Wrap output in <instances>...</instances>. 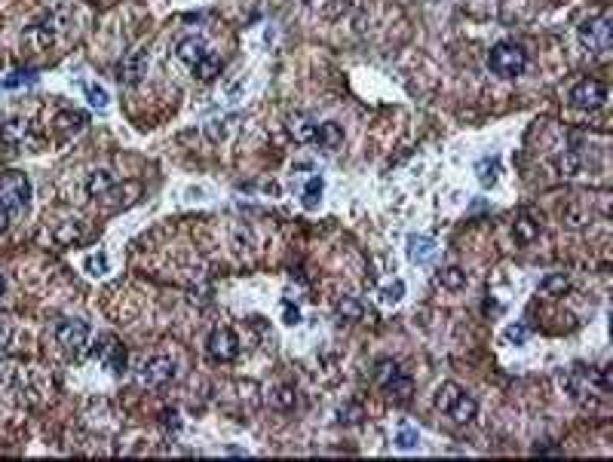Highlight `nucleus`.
Wrapping results in <instances>:
<instances>
[{"label": "nucleus", "instance_id": "nucleus-22", "mask_svg": "<svg viewBox=\"0 0 613 462\" xmlns=\"http://www.w3.org/2000/svg\"><path fill=\"white\" fill-rule=\"evenodd\" d=\"M536 236H540V224L534 221V217H527V215H522L515 221V239L518 242H534Z\"/></svg>", "mask_w": 613, "mask_h": 462}, {"label": "nucleus", "instance_id": "nucleus-13", "mask_svg": "<svg viewBox=\"0 0 613 462\" xmlns=\"http://www.w3.org/2000/svg\"><path fill=\"white\" fill-rule=\"evenodd\" d=\"M175 55H178L184 64H190V68H193V64L206 55V43L199 37H181L178 46H175Z\"/></svg>", "mask_w": 613, "mask_h": 462}, {"label": "nucleus", "instance_id": "nucleus-3", "mask_svg": "<svg viewBox=\"0 0 613 462\" xmlns=\"http://www.w3.org/2000/svg\"><path fill=\"white\" fill-rule=\"evenodd\" d=\"M579 43H583L589 53H607L610 49V37H613V22L607 15H598V19H589L579 25Z\"/></svg>", "mask_w": 613, "mask_h": 462}, {"label": "nucleus", "instance_id": "nucleus-36", "mask_svg": "<svg viewBox=\"0 0 613 462\" xmlns=\"http://www.w3.org/2000/svg\"><path fill=\"white\" fill-rule=\"evenodd\" d=\"M276 405H279V407H291V405H295V392H291V389H279V392H276Z\"/></svg>", "mask_w": 613, "mask_h": 462}, {"label": "nucleus", "instance_id": "nucleus-18", "mask_svg": "<svg viewBox=\"0 0 613 462\" xmlns=\"http://www.w3.org/2000/svg\"><path fill=\"white\" fill-rule=\"evenodd\" d=\"M463 392L457 383H442L439 389H435V398H433V407L435 410H442V414H448V407L457 401V395Z\"/></svg>", "mask_w": 613, "mask_h": 462}, {"label": "nucleus", "instance_id": "nucleus-27", "mask_svg": "<svg viewBox=\"0 0 613 462\" xmlns=\"http://www.w3.org/2000/svg\"><path fill=\"white\" fill-rule=\"evenodd\" d=\"M83 92H86V102H89L92 107H98V111L111 104V95H107V89H105V86H95V83H86V86H83Z\"/></svg>", "mask_w": 613, "mask_h": 462}, {"label": "nucleus", "instance_id": "nucleus-39", "mask_svg": "<svg viewBox=\"0 0 613 462\" xmlns=\"http://www.w3.org/2000/svg\"><path fill=\"white\" fill-rule=\"evenodd\" d=\"M0 294H4V279H0Z\"/></svg>", "mask_w": 613, "mask_h": 462}, {"label": "nucleus", "instance_id": "nucleus-19", "mask_svg": "<svg viewBox=\"0 0 613 462\" xmlns=\"http://www.w3.org/2000/svg\"><path fill=\"white\" fill-rule=\"evenodd\" d=\"M316 141H319L322 147H329V150L341 147V141H343L341 125H338V123H322V125H316Z\"/></svg>", "mask_w": 613, "mask_h": 462}, {"label": "nucleus", "instance_id": "nucleus-11", "mask_svg": "<svg viewBox=\"0 0 613 462\" xmlns=\"http://www.w3.org/2000/svg\"><path fill=\"white\" fill-rule=\"evenodd\" d=\"M435 239L430 236H408V257L414 260V264H430L435 257Z\"/></svg>", "mask_w": 613, "mask_h": 462}, {"label": "nucleus", "instance_id": "nucleus-4", "mask_svg": "<svg viewBox=\"0 0 613 462\" xmlns=\"http://www.w3.org/2000/svg\"><path fill=\"white\" fill-rule=\"evenodd\" d=\"M55 343L68 352V355L77 358L89 343V325L80 322V318H65V322H58V327H55Z\"/></svg>", "mask_w": 613, "mask_h": 462}, {"label": "nucleus", "instance_id": "nucleus-2", "mask_svg": "<svg viewBox=\"0 0 613 462\" xmlns=\"http://www.w3.org/2000/svg\"><path fill=\"white\" fill-rule=\"evenodd\" d=\"M488 68L497 74V77H518L527 68V53L518 43H509L503 40L488 53Z\"/></svg>", "mask_w": 613, "mask_h": 462}, {"label": "nucleus", "instance_id": "nucleus-20", "mask_svg": "<svg viewBox=\"0 0 613 462\" xmlns=\"http://www.w3.org/2000/svg\"><path fill=\"white\" fill-rule=\"evenodd\" d=\"M111 187H114V178H111L107 172H92L89 178H86V193H89L92 199H95V196H105V193L111 190Z\"/></svg>", "mask_w": 613, "mask_h": 462}, {"label": "nucleus", "instance_id": "nucleus-21", "mask_svg": "<svg viewBox=\"0 0 613 462\" xmlns=\"http://www.w3.org/2000/svg\"><path fill=\"white\" fill-rule=\"evenodd\" d=\"M570 288V282H567V276L565 273H555V276H546V279L540 282V291L546 294V297H561Z\"/></svg>", "mask_w": 613, "mask_h": 462}, {"label": "nucleus", "instance_id": "nucleus-26", "mask_svg": "<svg viewBox=\"0 0 613 462\" xmlns=\"http://www.w3.org/2000/svg\"><path fill=\"white\" fill-rule=\"evenodd\" d=\"M322 190H325V184H322V178H310L307 184H304V208H316L319 205V199H322Z\"/></svg>", "mask_w": 613, "mask_h": 462}, {"label": "nucleus", "instance_id": "nucleus-30", "mask_svg": "<svg viewBox=\"0 0 613 462\" xmlns=\"http://www.w3.org/2000/svg\"><path fill=\"white\" fill-rule=\"evenodd\" d=\"M396 447L399 450H414L417 447V432L411 426H402L399 435H396Z\"/></svg>", "mask_w": 613, "mask_h": 462}, {"label": "nucleus", "instance_id": "nucleus-6", "mask_svg": "<svg viewBox=\"0 0 613 462\" xmlns=\"http://www.w3.org/2000/svg\"><path fill=\"white\" fill-rule=\"evenodd\" d=\"M570 102L579 111H598V107L607 102V89L598 80H579L574 89H570Z\"/></svg>", "mask_w": 613, "mask_h": 462}, {"label": "nucleus", "instance_id": "nucleus-34", "mask_svg": "<svg viewBox=\"0 0 613 462\" xmlns=\"http://www.w3.org/2000/svg\"><path fill=\"white\" fill-rule=\"evenodd\" d=\"M399 371V365L396 361H390V358H383V361H377V383H383V380H390L393 374Z\"/></svg>", "mask_w": 613, "mask_h": 462}, {"label": "nucleus", "instance_id": "nucleus-25", "mask_svg": "<svg viewBox=\"0 0 613 462\" xmlns=\"http://www.w3.org/2000/svg\"><path fill=\"white\" fill-rule=\"evenodd\" d=\"M338 315L343 318V322H359V318L365 315V309H362V304H359V300L343 297L341 304H338Z\"/></svg>", "mask_w": 613, "mask_h": 462}, {"label": "nucleus", "instance_id": "nucleus-17", "mask_svg": "<svg viewBox=\"0 0 613 462\" xmlns=\"http://www.w3.org/2000/svg\"><path fill=\"white\" fill-rule=\"evenodd\" d=\"M86 123H89V116L83 114V111H62V114L55 116V125L65 132V135H74V132H80Z\"/></svg>", "mask_w": 613, "mask_h": 462}, {"label": "nucleus", "instance_id": "nucleus-7", "mask_svg": "<svg viewBox=\"0 0 613 462\" xmlns=\"http://www.w3.org/2000/svg\"><path fill=\"white\" fill-rule=\"evenodd\" d=\"M138 380L150 386V389H159V386H169L175 380V361L166 358V355H157V358H147L145 365H141V374Z\"/></svg>", "mask_w": 613, "mask_h": 462}, {"label": "nucleus", "instance_id": "nucleus-33", "mask_svg": "<svg viewBox=\"0 0 613 462\" xmlns=\"http://www.w3.org/2000/svg\"><path fill=\"white\" fill-rule=\"evenodd\" d=\"M86 273H89V276H105V273H107V254H92V257H86Z\"/></svg>", "mask_w": 613, "mask_h": 462}, {"label": "nucleus", "instance_id": "nucleus-12", "mask_svg": "<svg viewBox=\"0 0 613 462\" xmlns=\"http://www.w3.org/2000/svg\"><path fill=\"white\" fill-rule=\"evenodd\" d=\"M381 386H383V392L390 395V398H396V401H408L411 392H414V383H411V376L402 374V371H396V374L390 376V380H383Z\"/></svg>", "mask_w": 613, "mask_h": 462}, {"label": "nucleus", "instance_id": "nucleus-14", "mask_svg": "<svg viewBox=\"0 0 613 462\" xmlns=\"http://www.w3.org/2000/svg\"><path fill=\"white\" fill-rule=\"evenodd\" d=\"M475 414H478V405H475L473 395H466V392H460L457 401L448 407V416L454 419V423H473Z\"/></svg>", "mask_w": 613, "mask_h": 462}, {"label": "nucleus", "instance_id": "nucleus-31", "mask_svg": "<svg viewBox=\"0 0 613 462\" xmlns=\"http://www.w3.org/2000/svg\"><path fill=\"white\" fill-rule=\"evenodd\" d=\"M31 77H34V71H13L10 77L0 80V89H19L22 83H28Z\"/></svg>", "mask_w": 613, "mask_h": 462}, {"label": "nucleus", "instance_id": "nucleus-15", "mask_svg": "<svg viewBox=\"0 0 613 462\" xmlns=\"http://www.w3.org/2000/svg\"><path fill=\"white\" fill-rule=\"evenodd\" d=\"M289 132H291V138L295 141H301V144H307V141H316V123L310 120L307 114H295L289 120Z\"/></svg>", "mask_w": 613, "mask_h": 462}, {"label": "nucleus", "instance_id": "nucleus-8", "mask_svg": "<svg viewBox=\"0 0 613 462\" xmlns=\"http://www.w3.org/2000/svg\"><path fill=\"white\" fill-rule=\"evenodd\" d=\"M147 74V53L145 49H136V53L123 55V62L117 64V80L126 83V86H138Z\"/></svg>", "mask_w": 613, "mask_h": 462}, {"label": "nucleus", "instance_id": "nucleus-28", "mask_svg": "<svg viewBox=\"0 0 613 462\" xmlns=\"http://www.w3.org/2000/svg\"><path fill=\"white\" fill-rule=\"evenodd\" d=\"M402 297H405V282H402V279L390 282V285H386V288L381 291V304H383V306H396Z\"/></svg>", "mask_w": 613, "mask_h": 462}, {"label": "nucleus", "instance_id": "nucleus-5", "mask_svg": "<svg viewBox=\"0 0 613 462\" xmlns=\"http://www.w3.org/2000/svg\"><path fill=\"white\" fill-rule=\"evenodd\" d=\"M92 358H95L102 367H107V371H114V374H120L126 367V349L120 346V340H117L114 334H102V337L95 340V346H92Z\"/></svg>", "mask_w": 613, "mask_h": 462}, {"label": "nucleus", "instance_id": "nucleus-37", "mask_svg": "<svg viewBox=\"0 0 613 462\" xmlns=\"http://www.w3.org/2000/svg\"><path fill=\"white\" fill-rule=\"evenodd\" d=\"M301 322V313L291 304H285V325H298Z\"/></svg>", "mask_w": 613, "mask_h": 462}, {"label": "nucleus", "instance_id": "nucleus-1", "mask_svg": "<svg viewBox=\"0 0 613 462\" xmlns=\"http://www.w3.org/2000/svg\"><path fill=\"white\" fill-rule=\"evenodd\" d=\"M31 203V181L25 172H4L0 175V205L10 215L25 212Z\"/></svg>", "mask_w": 613, "mask_h": 462}, {"label": "nucleus", "instance_id": "nucleus-29", "mask_svg": "<svg viewBox=\"0 0 613 462\" xmlns=\"http://www.w3.org/2000/svg\"><path fill=\"white\" fill-rule=\"evenodd\" d=\"M503 337H506V343H515V346H525L527 337H531V331H527L525 325H509L506 331H503Z\"/></svg>", "mask_w": 613, "mask_h": 462}, {"label": "nucleus", "instance_id": "nucleus-23", "mask_svg": "<svg viewBox=\"0 0 613 462\" xmlns=\"http://www.w3.org/2000/svg\"><path fill=\"white\" fill-rule=\"evenodd\" d=\"M439 285L442 288H448V291H460L466 285V273L460 270V266H448V270L439 273Z\"/></svg>", "mask_w": 613, "mask_h": 462}, {"label": "nucleus", "instance_id": "nucleus-9", "mask_svg": "<svg viewBox=\"0 0 613 462\" xmlns=\"http://www.w3.org/2000/svg\"><path fill=\"white\" fill-rule=\"evenodd\" d=\"M209 355L218 361H233L239 355V337L230 327H218V331L209 334Z\"/></svg>", "mask_w": 613, "mask_h": 462}, {"label": "nucleus", "instance_id": "nucleus-32", "mask_svg": "<svg viewBox=\"0 0 613 462\" xmlns=\"http://www.w3.org/2000/svg\"><path fill=\"white\" fill-rule=\"evenodd\" d=\"M579 169V156L574 154V150H565V156L558 159V172L561 175H576Z\"/></svg>", "mask_w": 613, "mask_h": 462}, {"label": "nucleus", "instance_id": "nucleus-10", "mask_svg": "<svg viewBox=\"0 0 613 462\" xmlns=\"http://www.w3.org/2000/svg\"><path fill=\"white\" fill-rule=\"evenodd\" d=\"M25 138H28V120L13 116V120H6L4 125H0V144L19 147V144H25Z\"/></svg>", "mask_w": 613, "mask_h": 462}, {"label": "nucleus", "instance_id": "nucleus-16", "mask_svg": "<svg viewBox=\"0 0 613 462\" xmlns=\"http://www.w3.org/2000/svg\"><path fill=\"white\" fill-rule=\"evenodd\" d=\"M193 77L203 80V83H212L215 77H221V58L218 55H203L197 64H193Z\"/></svg>", "mask_w": 613, "mask_h": 462}, {"label": "nucleus", "instance_id": "nucleus-24", "mask_svg": "<svg viewBox=\"0 0 613 462\" xmlns=\"http://www.w3.org/2000/svg\"><path fill=\"white\" fill-rule=\"evenodd\" d=\"M475 175H478V181H482L485 187H491V184L497 181V175H500V159H478Z\"/></svg>", "mask_w": 613, "mask_h": 462}, {"label": "nucleus", "instance_id": "nucleus-35", "mask_svg": "<svg viewBox=\"0 0 613 462\" xmlns=\"http://www.w3.org/2000/svg\"><path fill=\"white\" fill-rule=\"evenodd\" d=\"M159 419H163V426H166V428H172V432H178V428H181V416H178V410H163V414H159Z\"/></svg>", "mask_w": 613, "mask_h": 462}, {"label": "nucleus", "instance_id": "nucleus-38", "mask_svg": "<svg viewBox=\"0 0 613 462\" xmlns=\"http://www.w3.org/2000/svg\"><path fill=\"white\" fill-rule=\"evenodd\" d=\"M6 224H10V212H6V208L0 205V233L6 230Z\"/></svg>", "mask_w": 613, "mask_h": 462}]
</instances>
